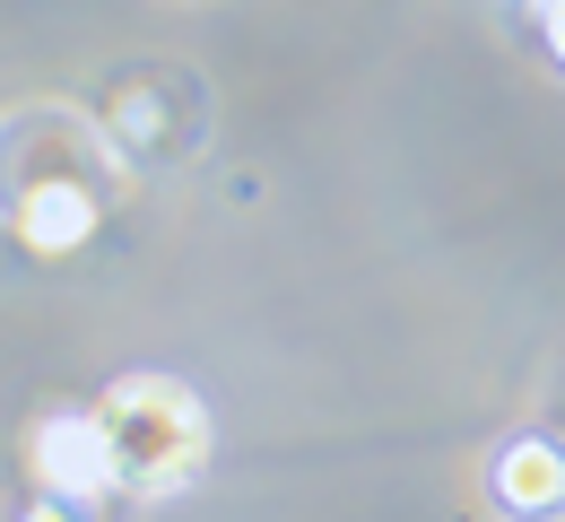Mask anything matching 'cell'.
Wrapping results in <instances>:
<instances>
[{
  "mask_svg": "<svg viewBox=\"0 0 565 522\" xmlns=\"http://www.w3.org/2000/svg\"><path fill=\"white\" fill-rule=\"evenodd\" d=\"M96 427H105V445H114L122 488H140V497H174V488L201 470V452H210V409H201L192 383H174V374H122V383L105 392Z\"/></svg>",
  "mask_w": 565,
  "mask_h": 522,
  "instance_id": "obj_1",
  "label": "cell"
},
{
  "mask_svg": "<svg viewBox=\"0 0 565 522\" xmlns=\"http://www.w3.org/2000/svg\"><path fill=\"white\" fill-rule=\"evenodd\" d=\"M26 470L53 488V497H71V505H96L105 488H122V470H114V445H105V427L96 418H35V436H26Z\"/></svg>",
  "mask_w": 565,
  "mask_h": 522,
  "instance_id": "obj_2",
  "label": "cell"
},
{
  "mask_svg": "<svg viewBox=\"0 0 565 522\" xmlns=\"http://www.w3.org/2000/svg\"><path fill=\"white\" fill-rule=\"evenodd\" d=\"M18 235H26V253H78V244L96 235V192H87L78 174L18 183Z\"/></svg>",
  "mask_w": 565,
  "mask_h": 522,
  "instance_id": "obj_3",
  "label": "cell"
},
{
  "mask_svg": "<svg viewBox=\"0 0 565 522\" xmlns=\"http://www.w3.org/2000/svg\"><path fill=\"white\" fill-rule=\"evenodd\" d=\"M495 497H504L513 514H548V505H565V452L540 445V436L504 445V452H495Z\"/></svg>",
  "mask_w": 565,
  "mask_h": 522,
  "instance_id": "obj_4",
  "label": "cell"
},
{
  "mask_svg": "<svg viewBox=\"0 0 565 522\" xmlns=\"http://www.w3.org/2000/svg\"><path fill=\"white\" fill-rule=\"evenodd\" d=\"M548 44H557V62H565V0H548Z\"/></svg>",
  "mask_w": 565,
  "mask_h": 522,
  "instance_id": "obj_5",
  "label": "cell"
},
{
  "mask_svg": "<svg viewBox=\"0 0 565 522\" xmlns=\"http://www.w3.org/2000/svg\"><path fill=\"white\" fill-rule=\"evenodd\" d=\"M18 522H78V514H62V505H35V514H18Z\"/></svg>",
  "mask_w": 565,
  "mask_h": 522,
  "instance_id": "obj_6",
  "label": "cell"
}]
</instances>
